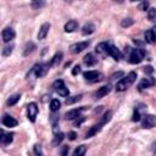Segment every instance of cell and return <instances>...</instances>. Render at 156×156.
<instances>
[{
    "label": "cell",
    "mask_w": 156,
    "mask_h": 156,
    "mask_svg": "<svg viewBox=\"0 0 156 156\" xmlns=\"http://www.w3.org/2000/svg\"><path fill=\"white\" fill-rule=\"evenodd\" d=\"M136 79V73L135 72H129L126 77H123L119 82H117V84H116V90L117 91H124V90H127L133 83H134V80Z\"/></svg>",
    "instance_id": "6da1fadb"
},
{
    "label": "cell",
    "mask_w": 156,
    "mask_h": 156,
    "mask_svg": "<svg viewBox=\"0 0 156 156\" xmlns=\"http://www.w3.org/2000/svg\"><path fill=\"white\" fill-rule=\"evenodd\" d=\"M144 56H145V51L143 49H140V48L133 49V50H130V54H129V62L133 65H136L143 61Z\"/></svg>",
    "instance_id": "7a4b0ae2"
},
{
    "label": "cell",
    "mask_w": 156,
    "mask_h": 156,
    "mask_svg": "<svg viewBox=\"0 0 156 156\" xmlns=\"http://www.w3.org/2000/svg\"><path fill=\"white\" fill-rule=\"evenodd\" d=\"M49 68H50L49 62H48V63H38V65H35V66L32 68V71L29 72L28 76L34 74L37 78H40V77H43V76L46 74V72H48Z\"/></svg>",
    "instance_id": "3957f363"
},
{
    "label": "cell",
    "mask_w": 156,
    "mask_h": 156,
    "mask_svg": "<svg viewBox=\"0 0 156 156\" xmlns=\"http://www.w3.org/2000/svg\"><path fill=\"white\" fill-rule=\"evenodd\" d=\"M52 88L58 93V95H61V96H63V98H66V96L69 95V90H68V88L65 87L63 80H61V79H57V80L52 84Z\"/></svg>",
    "instance_id": "277c9868"
},
{
    "label": "cell",
    "mask_w": 156,
    "mask_h": 156,
    "mask_svg": "<svg viewBox=\"0 0 156 156\" xmlns=\"http://www.w3.org/2000/svg\"><path fill=\"white\" fill-rule=\"evenodd\" d=\"M141 127L145 128V129H150V128L156 127V116H154V115H145V116H143Z\"/></svg>",
    "instance_id": "5b68a950"
},
{
    "label": "cell",
    "mask_w": 156,
    "mask_h": 156,
    "mask_svg": "<svg viewBox=\"0 0 156 156\" xmlns=\"http://www.w3.org/2000/svg\"><path fill=\"white\" fill-rule=\"evenodd\" d=\"M83 77L87 82H90V83H95L101 79V74L98 71H87L83 73Z\"/></svg>",
    "instance_id": "8992f818"
},
{
    "label": "cell",
    "mask_w": 156,
    "mask_h": 156,
    "mask_svg": "<svg viewBox=\"0 0 156 156\" xmlns=\"http://www.w3.org/2000/svg\"><path fill=\"white\" fill-rule=\"evenodd\" d=\"M38 106L35 102H30L28 104L27 106V112H28V119L30 122H35V118H37V115H38Z\"/></svg>",
    "instance_id": "52a82bcc"
},
{
    "label": "cell",
    "mask_w": 156,
    "mask_h": 156,
    "mask_svg": "<svg viewBox=\"0 0 156 156\" xmlns=\"http://www.w3.org/2000/svg\"><path fill=\"white\" fill-rule=\"evenodd\" d=\"M89 46V41H79V43H76V44H72L69 46V50L72 54H79L82 52L84 49H87Z\"/></svg>",
    "instance_id": "ba28073f"
},
{
    "label": "cell",
    "mask_w": 156,
    "mask_h": 156,
    "mask_svg": "<svg viewBox=\"0 0 156 156\" xmlns=\"http://www.w3.org/2000/svg\"><path fill=\"white\" fill-rule=\"evenodd\" d=\"M107 55L111 56V57H113L116 61H118V60L122 57V52H121L115 45H112V44H110V43H107Z\"/></svg>",
    "instance_id": "9c48e42d"
},
{
    "label": "cell",
    "mask_w": 156,
    "mask_h": 156,
    "mask_svg": "<svg viewBox=\"0 0 156 156\" xmlns=\"http://www.w3.org/2000/svg\"><path fill=\"white\" fill-rule=\"evenodd\" d=\"M15 35H16V33H15V30L11 27H6L2 30V33H1V37H2L4 43H10L15 38Z\"/></svg>",
    "instance_id": "30bf717a"
},
{
    "label": "cell",
    "mask_w": 156,
    "mask_h": 156,
    "mask_svg": "<svg viewBox=\"0 0 156 156\" xmlns=\"http://www.w3.org/2000/svg\"><path fill=\"white\" fill-rule=\"evenodd\" d=\"M83 110H85V107H84V106L69 110V111L66 113V119H76L77 117H79V116H80V112H82Z\"/></svg>",
    "instance_id": "8fae6325"
},
{
    "label": "cell",
    "mask_w": 156,
    "mask_h": 156,
    "mask_svg": "<svg viewBox=\"0 0 156 156\" xmlns=\"http://www.w3.org/2000/svg\"><path fill=\"white\" fill-rule=\"evenodd\" d=\"M154 84H155V79H154V78H151V77L143 78V79L140 80L139 85H138V89L141 91V90H144V89H146V88H149V87H151V85H154Z\"/></svg>",
    "instance_id": "7c38bea8"
},
{
    "label": "cell",
    "mask_w": 156,
    "mask_h": 156,
    "mask_svg": "<svg viewBox=\"0 0 156 156\" xmlns=\"http://www.w3.org/2000/svg\"><path fill=\"white\" fill-rule=\"evenodd\" d=\"M111 90H112V85H111V84H106V85H104V87L99 88V90L96 91L95 96H96V99H101V98L106 96Z\"/></svg>",
    "instance_id": "4fadbf2b"
},
{
    "label": "cell",
    "mask_w": 156,
    "mask_h": 156,
    "mask_svg": "<svg viewBox=\"0 0 156 156\" xmlns=\"http://www.w3.org/2000/svg\"><path fill=\"white\" fill-rule=\"evenodd\" d=\"M1 123H2L5 127H16V126H17V119L13 118V117L10 116V115H4L2 119H1Z\"/></svg>",
    "instance_id": "5bb4252c"
},
{
    "label": "cell",
    "mask_w": 156,
    "mask_h": 156,
    "mask_svg": "<svg viewBox=\"0 0 156 156\" xmlns=\"http://www.w3.org/2000/svg\"><path fill=\"white\" fill-rule=\"evenodd\" d=\"M49 29H50V23H43L41 27L39 28V32H38V39L39 40H43L46 38L48 33H49Z\"/></svg>",
    "instance_id": "9a60e30c"
},
{
    "label": "cell",
    "mask_w": 156,
    "mask_h": 156,
    "mask_svg": "<svg viewBox=\"0 0 156 156\" xmlns=\"http://www.w3.org/2000/svg\"><path fill=\"white\" fill-rule=\"evenodd\" d=\"M12 140H13V133H5L4 130H1L0 141L2 145H9L12 143Z\"/></svg>",
    "instance_id": "2e32d148"
},
{
    "label": "cell",
    "mask_w": 156,
    "mask_h": 156,
    "mask_svg": "<svg viewBox=\"0 0 156 156\" xmlns=\"http://www.w3.org/2000/svg\"><path fill=\"white\" fill-rule=\"evenodd\" d=\"M78 28V22L76 20H69L66 24H65V32L66 33H72Z\"/></svg>",
    "instance_id": "e0dca14e"
},
{
    "label": "cell",
    "mask_w": 156,
    "mask_h": 156,
    "mask_svg": "<svg viewBox=\"0 0 156 156\" xmlns=\"http://www.w3.org/2000/svg\"><path fill=\"white\" fill-rule=\"evenodd\" d=\"M102 123L100 122V123H98V124H95V126H93L89 130H88V133H87V136L85 138H91V136H94L96 133H99L100 130H101V128H102Z\"/></svg>",
    "instance_id": "ac0fdd59"
},
{
    "label": "cell",
    "mask_w": 156,
    "mask_h": 156,
    "mask_svg": "<svg viewBox=\"0 0 156 156\" xmlns=\"http://www.w3.org/2000/svg\"><path fill=\"white\" fill-rule=\"evenodd\" d=\"M35 49H37V46H35V44H34L33 41L26 43V45H24V48H23V56H28V55L32 54Z\"/></svg>",
    "instance_id": "d6986e66"
},
{
    "label": "cell",
    "mask_w": 156,
    "mask_h": 156,
    "mask_svg": "<svg viewBox=\"0 0 156 156\" xmlns=\"http://www.w3.org/2000/svg\"><path fill=\"white\" fill-rule=\"evenodd\" d=\"M94 30H95V26L89 22V23H85V24L83 26V28H82V34H83V35H89V34L94 33Z\"/></svg>",
    "instance_id": "ffe728a7"
},
{
    "label": "cell",
    "mask_w": 156,
    "mask_h": 156,
    "mask_svg": "<svg viewBox=\"0 0 156 156\" xmlns=\"http://www.w3.org/2000/svg\"><path fill=\"white\" fill-rule=\"evenodd\" d=\"M83 61H84V63L87 65V66H94L96 62H98V60L95 58V56L93 55V54H87L85 56H84V58H83Z\"/></svg>",
    "instance_id": "44dd1931"
},
{
    "label": "cell",
    "mask_w": 156,
    "mask_h": 156,
    "mask_svg": "<svg viewBox=\"0 0 156 156\" xmlns=\"http://www.w3.org/2000/svg\"><path fill=\"white\" fill-rule=\"evenodd\" d=\"M95 50H96L98 54L106 56L107 55V43H100V44H98Z\"/></svg>",
    "instance_id": "7402d4cb"
},
{
    "label": "cell",
    "mask_w": 156,
    "mask_h": 156,
    "mask_svg": "<svg viewBox=\"0 0 156 156\" xmlns=\"http://www.w3.org/2000/svg\"><path fill=\"white\" fill-rule=\"evenodd\" d=\"M144 37H145V41H146V43H149V44H154V43H155V40H156V37L154 35V33H152V30H151V29L146 30V32H145V34H144Z\"/></svg>",
    "instance_id": "603a6c76"
},
{
    "label": "cell",
    "mask_w": 156,
    "mask_h": 156,
    "mask_svg": "<svg viewBox=\"0 0 156 156\" xmlns=\"http://www.w3.org/2000/svg\"><path fill=\"white\" fill-rule=\"evenodd\" d=\"M61 58H62V52H57V54H55L54 57H52V58L50 60V62H49L50 67H52V66H57V65L61 62Z\"/></svg>",
    "instance_id": "cb8c5ba5"
},
{
    "label": "cell",
    "mask_w": 156,
    "mask_h": 156,
    "mask_svg": "<svg viewBox=\"0 0 156 156\" xmlns=\"http://www.w3.org/2000/svg\"><path fill=\"white\" fill-rule=\"evenodd\" d=\"M63 139H65V134H63V133H61V132L55 133V136H54V139H52V145L57 146L58 144H61V143H62V140H63Z\"/></svg>",
    "instance_id": "d4e9b609"
},
{
    "label": "cell",
    "mask_w": 156,
    "mask_h": 156,
    "mask_svg": "<svg viewBox=\"0 0 156 156\" xmlns=\"http://www.w3.org/2000/svg\"><path fill=\"white\" fill-rule=\"evenodd\" d=\"M20 99H21V95H20V94H13V95H11V96L7 99L6 104H7L9 106H13V105H16V104L20 101Z\"/></svg>",
    "instance_id": "484cf974"
},
{
    "label": "cell",
    "mask_w": 156,
    "mask_h": 156,
    "mask_svg": "<svg viewBox=\"0 0 156 156\" xmlns=\"http://www.w3.org/2000/svg\"><path fill=\"white\" fill-rule=\"evenodd\" d=\"M143 107H145V106H143ZM143 107H141V108H143ZM141 108L135 106L134 112H133V117H132V121H133V122H138V121L141 119Z\"/></svg>",
    "instance_id": "4316f807"
},
{
    "label": "cell",
    "mask_w": 156,
    "mask_h": 156,
    "mask_svg": "<svg viewBox=\"0 0 156 156\" xmlns=\"http://www.w3.org/2000/svg\"><path fill=\"white\" fill-rule=\"evenodd\" d=\"M13 48H15L13 44H9V45H6V46L2 49V56H4V57H9V56L12 54Z\"/></svg>",
    "instance_id": "83f0119b"
},
{
    "label": "cell",
    "mask_w": 156,
    "mask_h": 156,
    "mask_svg": "<svg viewBox=\"0 0 156 156\" xmlns=\"http://www.w3.org/2000/svg\"><path fill=\"white\" fill-rule=\"evenodd\" d=\"M87 152V146L85 145H79L74 151H73V156H83Z\"/></svg>",
    "instance_id": "f1b7e54d"
},
{
    "label": "cell",
    "mask_w": 156,
    "mask_h": 156,
    "mask_svg": "<svg viewBox=\"0 0 156 156\" xmlns=\"http://www.w3.org/2000/svg\"><path fill=\"white\" fill-rule=\"evenodd\" d=\"M60 106H61V102L57 99H52L51 100V102H50V110H51V112H56L60 108Z\"/></svg>",
    "instance_id": "f546056e"
},
{
    "label": "cell",
    "mask_w": 156,
    "mask_h": 156,
    "mask_svg": "<svg viewBox=\"0 0 156 156\" xmlns=\"http://www.w3.org/2000/svg\"><path fill=\"white\" fill-rule=\"evenodd\" d=\"M44 5H45V0H32V7L35 10L41 9Z\"/></svg>",
    "instance_id": "4dcf8cb0"
},
{
    "label": "cell",
    "mask_w": 156,
    "mask_h": 156,
    "mask_svg": "<svg viewBox=\"0 0 156 156\" xmlns=\"http://www.w3.org/2000/svg\"><path fill=\"white\" fill-rule=\"evenodd\" d=\"M80 99H82V95H74V96H71V98L66 99V104H67V105H72V104L79 101Z\"/></svg>",
    "instance_id": "1f68e13d"
},
{
    "label": "cell",
    "mask_w": 156,
    "mask_h": 156,
    "mask_svg": "<svg viewBox=\"0 0 156 156\" xmlns=\"http://www.w3.org/2000/svg\"><path fill=\"white\" fill-rule=\"evenodd\" d=\"M147 18L150 20V21H156V9H149L147 10Z\"/></svg>",
    "instance_id": "d6a6232c"
},
{
    "label": "cell",
    "mask_w": 156,
    "mask_h": 156,
    "mask_svg": "<svg viewBox=\"0 0 156 156\" xmlns=\"http://www.w3.org/2000/svg\"><path fill=\"white\" fill-rule=\"evenodd\" d=\"M133 23H134V21L132 18H123L122 22H121V26L126 28V27H130Z\"/></svg>",
    "instance_id": "836d02e7"
},
{
    "label": "cell",
    "mask_w": 156,
    "mask_h": 156,
    "mask_svg": "<svg viewBox=\"0 0 156 156\" xmlns=\"http://www.w3.org/2000/svg\"><path fill=\"white\" fill-rule=\"evenodd\" d=\"M111 117H112V112H111V111H107V112H106V113L102 116L101 123H102V124H106V123H107V122L111 119Z\"/></svg>",
    "instance_id": "e575fe53"
},
{
    "label": "cell",
    "mask_w": 156,
    "mask_h": 156,
    "mask_svg": "<svg viewBox=\"0 0 156 156\" xmlns=\"http://www.w3.org/2000/svg\"><path fill=\"white\" fill-rule=\"evenodd\" d=\"M139 10L140 11H146V10H149V1L147 0H143L140 4H139Z\"/></svg>",
    "instance_id": "d590c367"
},
{
    "label": "cell",
    "mask_w": 156,
    "mask_h": 156,
    "mask_svg": "<svg viewBox=\"0 0 156 156\" xmlns=\"http://www.w3.org/2000/svg\"><path fill=\"white\" fill-rule=\"evenodd\" d=\"M33 150H34V154L35 155H43V151H41V147H40L39 144H35L34 147H33Z\"/></svg>",
    "instance_id": "8d00e7d4"
},
{
    "label": "cell",
    "mask_w": 156,
    "mask_h": 156,
    "mask_svg": "<svg viewBox=\"0 0 156 156\" xmlns=\"http://www.w3.org/2000/svg\"><path fill=\"white\" fill-rule=\"evenodd\" d=\"M78 73H80V66H79V65L74 66V68L72 69V74H73V76H77Z\"/></svg>",
    "instance_id": "74e56055"
},
{
    "label": "cell",
    "mask_w": 156,
    "mask_h": 156,
    "mask_svg": "<svg viewBox=\"0 0 156 156\" xmlns=\"http://www.w3.org/2000/svg\"><path fill=\"white\" fill-rule=\"evenodd\" d=\"M84 117H82V116H79V117H77V119H76V122H74V126H80L83 122H84Z\"/></svg>",
    "instance_id": "f35d334b"
},
{
    "label": "cell",
    "mask_w": 156,
    "mask_h": 156,
    "mask_svg": "<svg viewBox=\"0 0 156 156\" xmlns=\"http://www.w3.org/2000/svg\"><path fill=\"white\" fill-rule=\"evenodd\" d=\"M144 72H145L146 74H151V73L154 72V68H152L151 66H146V67H144Z\"/></svg>",
    "instance_id": "ab89813d"
},
{
    "label": "cell",
    "mask_w": 156,
    "mask_h": 156,
    "mask_svg": "<svg viewBox=\"0 0 156 156\" xmlns=\"http://www.w3.org/2000/svg\"><path fill=\"white\" fill-rule=\"evenodd\" d=\"M69 140H74L76 138H77V134H76V132H69L68 133V136H67Z\"/></svg>",
    "instance_id": "60d3db41"
},
{
    "label": "cell",
    "mask_w": 156,
    "mask_h": 156,
    "mask_svg": "<svg viewBox=\"0 0 156 156\" xmlns=\"http://www.w3.org/2000/svg\"><path fill=\"white\" fill-rule=\"evenodd\" d=\"M117 77H123V72H117V73L112 74V76H111V79H115V78H117Z\"/></svg>",
    "instance_id": "b9f144b4"
},
{
    "label": "cell",
    "mask_w": 156,
    "mask_h": 156,
    "mask_svg": "<svg viewBox=\"0 0 156 156\" xmlns=\"http://www.w3.org/2000/svg\"><path fill=\"white\" fill-rule=\"evenodd\" d=\"M67 152H68V146H65L61 151V155H67Z\"/></svg>",
    "instance_id": "7bdbcfd3"
},
{
    "label": "cell",
    "mask_w": 156,
    "mask_h": 156,
    "mask_svg": "<svg viewBox=\"0 0 156 156\" xmlns=\"http://www.w3.org/2000/svg\"><path fill=\"white\" fill-rule=\"evenodd\" d=\"M151 150L154 151V154H156V141L152 143V145H151Z\"/></svg>",
    "instance_id": "ee69618b"
},
{
    "label": "cell",
    "mask_w": 156,
    "mask_h": 156,
    "mask_svg": "<svg viewBox=\"0 0 156 156\" xmlns=\"http://www.w3.org/2000/svg\"><path fill=\"white\" fill-rule=\"evenodd\" d=\"M151 30H152V33H154V35L156 37V26H154V27L151 28Z\"/></svg>",
    "instance_id": "f6af8a7d"
},
{
    "label": "cell",
    "mask_w": 156,
    "mask_h": 156,
    "mask_svg": "<svg viewBox=\"0 0 156 156\" xmlns=\"http://www.w3.org/2000/svg\"><path fill=\"white\" fill-rule=\"evenodd\" d=\"M129 1H143V0H129Z\"/></svg>",
    "instance_id": "bcb514c9"
}]
</instances>
